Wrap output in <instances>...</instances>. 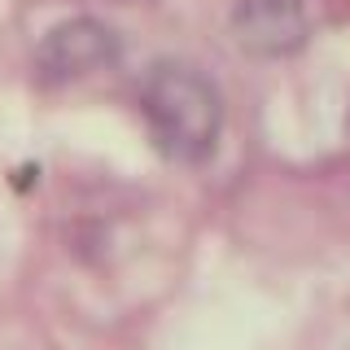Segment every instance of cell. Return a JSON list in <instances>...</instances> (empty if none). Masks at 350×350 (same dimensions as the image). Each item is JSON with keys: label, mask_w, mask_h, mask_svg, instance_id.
Returning <instances> with one entry per match:
<instances>
[{"label": "cell", "mask_w": 350, "mask_h": 350, "mask_svg": "<svg viewBox=\"0 0 350 350\" xmlns=\"http://www.w3.org/2000/svg\"><path fill=\"white\" fill-rule=\"evenodd\" d=\"M140 114L153 145L171 162L197 167L219 149L224 136V96L193 62H158L140 83Z\"/></svg>", "instance_id": "6da1fadb"}, {"label": "cell", "mask_w": 350, "mask_h": 350, "mask_svg": "<svg viewBox=\"0 0 350 350\" xmlns=\"http://www.w3.org/2000/svg\"><path fill=\"white\" fill-rule=\"evenodd\" d=\"M118 62V36L101 18H66L36 49V66L49 83H70Z\"/></svg>", "instance_id": "7a4b0ae2"}, {"label": "cell", "mask_w": 350, "mask_h": 350, "mask_svg": "<svg viewBox=\"0 0 350 350\" xmlns=\"http://www.w3.org/2000/svg\"><path fill=\"white\" fill-rule=\"evenodd\" d=\"M306 27L302 0H241L237 9V44L258 57L293 53L306 40Z\"/></svg>", "instance_id": "3957f363"}]
</instances>
